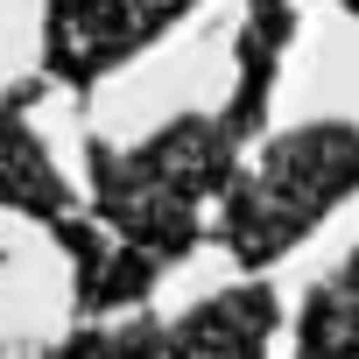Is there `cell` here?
<instances>
[{
	"instance_id": "cell-1",
	"label": "cell",
	"mask_w": 359,
	"mask_h": 359,
	"mask_svg": "<svg viewBox=\"0 0 359 359\" xmlns=\"http://www.w3.org/2000/svg\"><path fill=\"white\" fill-rule=\"evenodd\" d=\"M268 99H275V85L240 78L219 113H184V120L155 127L141 148L92 141V205H99V226L120 240L92 289V310L141 303L198 247V212L240 176V155L261 134Z\"/></svg>"
},
{
	"instance_id": "cell-2",
	"label": "cell",
	"mask_w": 359,
	"mask_h": 359,
	"mask_svg": "<svg viewBox=\"0 0 359 359\" xmlns=\"http://www.w3.org/2000/svg\"><path fill=\"white\" fill-rule=\"evenodd\" d=\"M345 198H359V120H310L296 134H275L268 155L226 184L219 247L261 275L296 254Z\"/></svg>"
},
{
	"instance_id": "cell-3",
	"label": "cell",
	"mask_w": 359,
	"mask_h": 359,
	"mask_svg": "<svg viewBox=\"0 0 359 359\" xmlns=\"http://www.w3.org/2000/svg\"><path fill=\"white\" fill-rule=\"evenodd\" d=\"M198 0H50L43 15V78L92 92L113 64L141 57L155 36H169Z\"/></svg>"
},
{
	"instance_id": "cell-4",
	"label": "cell",
	"mask_w": 359,
	"mask_h": 359,
	"mask_svg": "<svg viewBox=\"0 0 359 359\" xmlns=\"http://www.w3.org/2000/svg\"><path fill=\"white\" fill-rule=\"evenodd\" d=\"M282 324V303L275 289L254 275L240 289H219L205 296L191 317L176 324H120V331H85V345H191V352H261Z\"/></svg>"
},
{
	"instance_id": "cell-5",
	"label": "cell",
	"mask_w": 359,
	"mask_h": 359,
	"mask_svg": "<svg viewBox=\"0 0 359 359\" xmlns=\"http://www.w3.org/2000/svg\"><path fill=\"white\" fill-rule=\"evenodd\" d=\"M29 99H36V85L0 92V205H15V212L43 219L50 233H64L71 226V198H64V176L50 169L43 141L29 134Z\"/></svg>"
},
{
	"instance_id": "cell-6",
	"label": "cell",
	"mask_w": 359,
	"mask_h": 359,
	"mask_svg": "<svg viewBox=\"0 0 359 359\" xmlns=\"http://www.w3.org/2000/svg\"><path fill=\"white\" fill-rule=\"evenodd\" d=\"M296 345H303V352L359 345V254L310 289V303H303V317H296Z\"/></svg>"
},
{
	"instance_id": "cell-7",
	"label": "cell",
	"mask_w": 359,
	"mask_h": 359,
	"mask_svg": "<svg viewBox=\"0 0 359 359\" xmlns=\"http://www.w3.org/2000/svg\"><path fill=\"white\" fill-rule=\"evenodd\" d=\"M345 8H352V15H359V0H345Z\"/></svg>"
}]
</instances>
